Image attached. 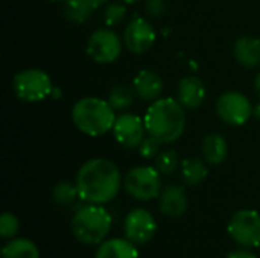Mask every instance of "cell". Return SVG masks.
<instances>
[{"mask_svg":"<svg viewBox=\"0 0 260 258\" xmlns=\"http://www.w3.org/2000/svg\"><path fill=\"white\" fill-rule=\"evenodd\" d=\"M75 184L82 201L104 205L117 196L122 176L113 161L107 158H91L81 166Z\"/></svg>","mask_w":260,"mask_h":258,"instance_id":"1","label":"cell"},{"mask_svg":"<svg viewBox=\"0 0 260 258\" xmlns=\"http://www.w3.org/2000/svg\"><path fill=\"white\" fill-rule=\"evenodd\" d=\"M178 99L161 97L154 100L143 117L148 135L157 138L161 144L178 140L186 128V114Z\"/></svg>","mask_w":260,"mask_h":258,"instance_id":"2","label":"cell"},{"mask_svg":"<svg viewBox=\"0 0 260 258\" xmlns=\"http://www.w3.org/2000/svg\"><path fill=\"white\" fill-rule=\"evenodd\" d=\"M73 125L85 135L101 137L113 129L116 114L108 100L101 97H82L72 108Z\"/></svg>","mask_w":260,"mask_h":258,"instance_id":"3","label":"cell"},{"mask_svg":"<svg viewBox=\"0 0 260 258\" xmlns=\"http://www.w3.org/2000/svg\"><path fill=\"white\" fill-rule=\"evenodd\" d=\"M111 216L102 207L88 204L79 208L72 219V233L84 245H99L111 230Z\"/></svg>","mask_w":260,"mask_h":258,"instance_id":"4","label":"cell"},{"mask_svg":"<svg viewBox=\"0 0 260 258\" xmlns=\"http://www.w3.org/2000/svg\"><path fill=\"white\" fill-rule=\"evenodd\" d=\"M15 96L24 102H41L50 96L53 87L50 76L40 68H26L18 71L12 79Z\"/></svg>","mask_w":260,"mask_h":258,"instance_id":"5","label":"cell"},{"mask_svg":"<svg viewBox=\"0 0 260 258\" xmlns=\"http://www.w3.org/2000/svg\"><path fill=\"white\" fill-rule=\"evenodd\" d=\"M123 187L129 196L137 201H151L161 193V178L157 167L139 166L126 172Z\"/></svg>","mask_w":260,"mask_h":258,"instance_id":"6","label":"cell"},{"mask_svg":"<svg viewBox=\"0 0 260 258\" xmlns=\"http://www.w3.org/2000/svg\"><path fill=\"white\" fill-rule=\"evenodd\" d=\"M230 237L247 248L260 246V213L254 210H239L229 222Z\"/></svg>","mask_w":260,"mask_h":258,"instance_id":"7","label":"cell"},{"mask_svg":"<svg viewBox=\"0 0 260 258\" xmlns=\"http://www.w3.org/2000/svg\"><path fill=\"white\" fill-rule=\"evenodd\" d=\"M216 113L224 123L232 126H242L253 116V105L250 99L242 93L227 91L216 100Z\"/></svg>","mask_w":260,"mask_h":258,"instance_id":"8","label":"cell"},{"mask_svg":"<svg viewBox=\"0 0 260 258\" xmlns=\"http://www.w3.org/2000/svg\"><path fill=\"white\" fill-rule=\"evenodd\" d=\"M122 52V41L110 27L94 30L87 41V53L98 64L114 62Z\"/></svg>","mask_w":260,"mask_h":258,"instance_id":"9","label":"cell"},{"mask_svg":"<svg viewBox=\"0 0 260 258\" xmlns=\"http://www.w3.org/2000/svg\"><path fill=\"white\" fill-rule=\"evenodd\" d=\"M123 231L128 240L136 245H143L154 237L157 231V222L148 210L134 208L125 217Z\"/></svg>","mask_w":260,"mask_h":258,"instance_id":"10","label":"cell"},{"mask_svg":"<svg viewBox=\"0 0 260 258\" xmlns=\"http://www.w3.org/2000/svg\"><path fill=\"white\" fill-rule=\"evenodd\" d=\"M113 134L116 141L126 148V149H134L142 144L145 140L146 128L143 119H140L136 114L131 113H123L116 117L114 126H113Z\"/></svg>","mask_w":260,"mask_h":258,"instance_id":"11","label":"cell"},{"mask_svg":"<svg viewBox=\"0 0 260 258\" xmlns=\"http://www.w3.org/2000/svg\"><path fill=\"white\" fill-rule=\"evenodd\" d=\"M155 38L157 35H155L152 24L142 17L134 18L125 27V32H123V43L126 49L137 55L148 52L154 46Z\"/></svg>","mask_w":260,"mask_h":258,"instance_id":"12","label":"cell"},{"mask_svg":"<svg viewBox=\"0 0 260 258\" xmlns=\"http://www.w3.org/2000/svg\"><path fill=\"white\" fill-rule=\"evenodd\" d=\"M133 87L136 94L146 102H154L160 99L163 93V81L152 70H140L133 81Z\"/></svg>","mask_w":260,"mask_h":258,"instance_id":"13","label":"cell"},{"mask_svg":"<svg viewBox=\"0 0 260 258\" xmlns=\"http://www.w3.org/2000/svg\"><path fill=\"white\" fill-rule=\"evenodd\" d=\"M177 99L187 109L198 108L206 99V87L203 81L197 76L183 78L178 84Z\"/></svg>","mask_w":260,"mask_h":258,"instance_id":"14","label":"cell"},{"mask_svg":"<svg viewBox=\"0 0 260 258\" xmlns=\"http://www.w3.org/2000/svg\"><path fill=\"white\" fill-rule=\"evenodd\" d=\"M187 210V196L183 187L168 186L160 193V211L168 217H180Z\"/></svg>","mask_w":260,"mask_h":258,"instance_id":"15","label":"cell"},{"mask_svg":"<svg viewBox=\"0 0 260 258\" xmlns=\"http://www.w3.org/2000/svg\"><path fill=\"white\" fill-rule=\"evenodd\" d=\"M94 258H139L136 243L125 239L104 240L96 251Z\"/></svg>","mask_w":260,"mask_h":258,"instance_id":"16","label":"cell"},{"mask_svg":"<svg viewBox=\"0 0 260 258\" xmlns=\"http://www.w3.org/2000/svg\"><path fill=\"white\" fill-rule=\"evenodd\" d=\"M235 56L244 67L254 68L260 65V40L254 36H241L235 43Z\"/></svg>","mask_w":260,"mask_h":258,"instance_id":"17","label":"cell"},{"mask_svg":"<svg viewBox=\"0 0 260 258\" xmlns=\"http://www.w3.org/2000/svg\"><path fill=\"white\" fill-rule=\"evenodd\" d=\"M201 151H203V155H204L207 163L221 164L227 158L229 146H227L225 138L221 134L212 132L207 137H204L203 144H201Z\"/></svg>","mask_w":260,"mask_h":258,"instance_id":"18","label":"cell"},{"mask_svg":"<svg viewBox=\"0 0 260 258\" xmlns=\"http://www.w3.org/2000/svg\"><path fill=\"white\" fill-rule=\"evenodd\" d=\"M3 258H40L38 246L29 239H14L2 249Z\"/></svg>","mask_w":260,"mask_h":258,"instance_id":"19","label":"cell"},{"mask_svg":"<svg viewBox=\"0 0 260 258\" xmlns=\"http://www.w3.org/2000/svg\"><path fill=\"white\" fill-rule=\"evenodd\" d=\"M209 175L207 166L200 158H186L181 163L183 181L189 186H200Z\"/></svg>","mask_w":260,"mask_h":258,"instance_id":"20","label":"cell"},{"mask_svg":"<svg viewBox=\"0 0 260 258\" xmlns=\"http://www.w3.org/2000/svg\"><path fill=\"white\" fill-rule=\"evenodd\" d=\"M134 94L136 91L131 90L129 87L125 85H116L110 90L108 93V103L111 105V108L114 111H123L126 108H129L133 105L134 100Z\"/></svg>","mask_w":260,"mask_h":258,"instance_id":"21","label":"cell"},{"mask_svg":"<svg viewBox=\"0 0 260 258\" xmlns=\"http://www.w3.org/2000/svg\"><path fill=\"white\" fill-rule=\"evenodd\" d=\"M64 15L73 23H84L90 18L93 8L85 0H67L64 2Z\"/></svg>","mask_w":260,"mask_h":258,"instance_id":"22","label":"cell"},{"mask_svg":"<svg viewBox=\"0 0 260 258\" xmlns=\"http://www.w3.org/2000/svg\"><path fill=\"white\" fill-rule=\"evenodd\" d=\"M52 196L58 205H70L76 198H79V192L76 184H72L69 181H61L53 187Z\"/></svg>","mask_w":260,"mask_h":258,"instance_id":"23","label":"cell"},{"mask_svg":"<svg viewBox=\"0 0 260 258\" xmlns=\"http://www.w3.org/2000/svg\"><path fill=\"white\" fill-rule=\"evenodd\" d=\"M155 167L160 173L169 175L178 167V155L175 151H163L155 157Z\"/></svg>","mask_w":260,"mask_h":258,"instance_id":"24","label":"cell"},{"mask_svg":"<svg viewBox=\"0 0 260 258\" xmlns=\"http://www.w3.org/2000/svg\"><path fill=\"white\" fill-rule=\"evenodd\" d=\"M125 14H126L125 3H122V2L110 3V5H107V8L104 11V21L108 27L119 26L122 23V20L125 18Z\"/></svg>","mask_w":260,"mask_h":258,"instance_id":"25","label":"cell"},{"mask_svg":"<svg viewBox=\"0 0 260 258\" xmlns=\"http://www.w3.org/2000/svg\"><path fill=\"white\" fill-rule=\"evenodd\" d=\"M18 233V219L12 214L5 211L0 216V236L3 239H11Z\"/></svg>","mask_w":260,"mask_h":258,"instance_id":"26","label":"cell"},{"mask_svg":"<svg viewBox=\"0 0 260 258\" xmlns=\"http://www.w3.org/2000/svg\"><path fill=\"white\" fill-rule=\"evenodd\" d=\"M160 144H161V143H160L157 138L148 135V137H145V140H143L142 144L139 146V152H140V155H142L143 158H155V157L160 154V152H158Z\"/></svg>","mask_w":260,"mask_h":258,"instance_id":"27","label":"cell"},{"mask_svg":"<svg viewBox=\"0 0 260 258\" xmlns=\"http://www.w3.org/2000/svg\"><path fill=\"white\" fill-rule=\"evenodd\" d=\"M145 11L151 18H160L166 11L165 0H146L145 2Z\"/></svg>","mask_w":260,"mask_h":258,"instance_id":"28","label":"cell"},{"mask_svg":"<svg viewBox=\"0 0 260 258\" xmlns=\"http://www.w3.org/2000/svg\"><path fill=\"white\" fill-rule=\"evenodd\" d=\"M227 258H257L253 252H250V251H244V249H241V251H233V252H230Z\"/></svg>","mask_w":260,"mask_h":258,"instance_id":"29","label":"cell"},{"mask_svg":"<svg viewBox=\"0 0 260 258\" xmlns=\"http://www.w3.org/2000/svg\"><path fill=\"white\" fill-rule=\"evenodd\" d=\"M85 2H87V3H88V5H90L91 8H93V11H94V9L101 8L102 5H105V3H107L108 0H85Z\"/></svg>","mask_w":260,"mask_h":258,"instance_id":"30","label":"cell"},{"mask_svg":"<svg viewBox=\"0 0 260 258\" xmlns=\"http://www.w3.org/2000/svg\"><path fill=\"white\" fill-rule=\"evenodd\" d=\"M254 90H256V94L260 97V73L256 76V81H254Z\"/></svg>","mask_w":260,"mask_h":258,"instance_id":"31","label":"cell"},{"mask_svg":"<svg viewBox=\"0 0 260 258\" xmlns=\"http://www.w3.org/2000/svg\"><path fill=\"white\" fill-rule=\"evenodd\" d=\"M253 116L256 119H260V103H257L256 106H253Z\"/></svg>","mask_w":260,"mask_h":258,"instance_id":"32","label":"cell"},{"mask_svg":"<svg viewBox=\"0 0 260 258\" xmlns=\"http://www.w3.org/2000/svg\"><path fill=\"white\" fill-rule=\"evenodd\" d=\"M119 2H122V3H125V5H131V3H136V2H139V0H119Z\"/></svg>","mask_w":260,"mask_h":258,"instance_id":"33","label":"cell"},{"mask_svg":"<svg viewBox=\"0 0 260 258\" xmlns=\"http://www.w3.org/2000/svg\"><path fill=\"white\" fill-rule=\"evenodd\" d=\"M52 2H67V0H52Z\"/></svg>","mask_w":260,"mask_h":258,"instance_id":"34","label":"cell"}]
</instances>
